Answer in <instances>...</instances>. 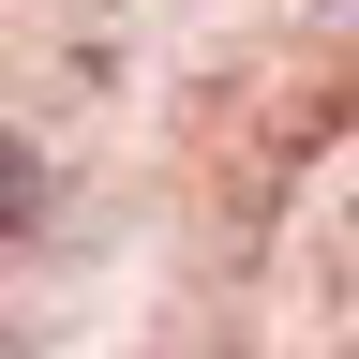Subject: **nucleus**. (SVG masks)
<instances>
[{
	"mask_svg": "<svg viewBox=\"0 0 359 359\" xmlns=\"http://www.w3.org/2000/svg\"><path fill=\"white\" fill-rule=\"evenodd\" d=\"M45 210H60L45 150H30V135H0V255H15V240H45Z\"/></svg>",
	"mask_w": 359,
	"mask_h": 359,
	"instance_id": "obj_1",
	"label": "nucleus"
}]
</instances>
